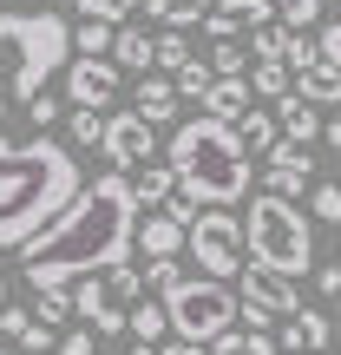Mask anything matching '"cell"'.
<instances>
[{"mask_svg": "<svg viewBox=\"0 0 341 355\" xmlns=\"http://www.w3.org/2000/svg\"><path fill=\"white\" fill-rule=\"evenodd\" d=\"M105 296H112V309H131V303H145V270L138 263H118V270H105Z\"/></svg>", "mask_w": 341, "mask_h": 355, "instance_id": "22", "label": "cell"}, {"mask_svg": "<svg viewBox=\"0 0 341 355\" xmlns=\"http://www.w3.org/2000/svg\"><path fill=\"white\" fill-rule=\"evenodd\" d=\"M73 66V20L53 7H13L0 13V119L13 105L33 112V99L46 92V79Z\"/></svg>", "mask_w": 341, "mask_h": 355, "instance_id": "3", "label": "cell"}, {"mask_svg": "<svg viewBox=\"0 0 341 355\" xmlns=\"http://www.w3.org/2000/svg\"><path fill=\"white\" fill-rule=\"evenodd\" d=\"M322 53H315V40L308 33H282V66H295V73H308Z\"/></svg>", "mask_w": 341, "mask_h": 355, "instance_id": "31", "label": "cell"}, {"mask_svg": "<svg viewBox=\"0 0 341 355\" xmlns=\"http://www.w3.org/2000/svg\"><path fill=\"white\" fill-rule=\"evenodd\" d=\"M131 112H138L151 132H158V125H171V119H177V86H171V79H145L138 99H131Z\"/></svg>", "mask_w": 341, "mask_h": 355, "instance_id": "15", "label": "cell"}, {"mask_svg": "<svg viewBox=\"0 0 341 355\" xmlns=\"http://www.w3.org/2000/svg\"><path fill=\"white\" fill-rule=\"evenodd\" d=\"M276 132H282L289 145H302V152H308V145L322 139V119H315V105H302V99L289 92V99H276Z\"/></svg>", "mask_w": 341, "mask_h": 355, "instance_id": "14", "label": "cell"}, {"mask_svg": "<svg viewBox=\"0 0 341 355\" xmlns=\"http://www.w3.org/2000/svg\"><path fill=\"white\" fill-rule=\"evenodd\" d=\"M0 355H20V349H0Z\"/></svg>", "mask_w": 341, "mask_h": 355, "instance_id": "47", "label": "cell"}, {"mask_svg": "<svg viewBox=\"0 0 341 355\" xmlns=\"http://www.w3.org/2000/svg\"><path fill=\"white\" fill-rule=\"evenodd\" d=\"M131 198H138V211H165V204L177 198V171H171V165H138Z\"/></svg>", "mask_w": 341, "mask_h": 355, "instance_id": "16", "label": "cell"}, {"mask_svg": "<svg viewBox=\"0 0 341 355\" xmlns=\"http://www.w3.org/2000/svg\"><path fill=\"white\" fill-rule=\"evenodd\" d=\"M66 309H73V290H46V296H39V309H33V322H46V329H53Z\"/></svg>", "mask_w": 341, "mask_h": 355, "instance_id": "32", "label": "cell"}, {"mask_svg": "<svg viewBox=\"0 0 341 355\" xmlns=\"http://www.w3.org/2000/svg\"><path fill=\"white\" fill-rule=\"evenodd\" d=\"M315 290H322V296H341V263H322V270H315Z\"/></svg>", "mask_w": 341, "mask_h": 355, "instance_id": "39", "label": "cell"}, {"mask_svg": "<svg viewBox=\"0 0 341 355\" xmlns=\"http://www.w3.org/2000/svg\"><path fill=\"white\" fill-rule=\"evenodd\" d=\"M322 139H329L335 152H341V119H329V125H322Z\"/></svg>", "mask_w": 341, "mask_h": 355, "instance_id": "43", "label": "cell"}, {"mask_svg": "<svg viewBox=\"0 0 341 355\" xmlns=\"http://www.w3.org/2000/svg\"><path fill=\"white\" fill-rule=\"evenodd\" d=\"M237 316L250 322V329H276V322H289V316H302V296H295V283H276V277H263V270H250L243 263V296H237Z\"/></svg>", "mask_w": 341, "mask_h": 355, "instance_id": "8", "label": "cell"}, {"mask_svg": "<svg viewBox=\"0 0 341 355\" xmlns=\"http://www.w3.org/2000/svg\"><path fill=\"white\" fill-rule=\"evenodd\" d=\"M322 20V0H276V26L282 33H308Z\"/></svg>", "mask_w": 341, "mask_h": 355, "instance_id": "27", "label": "cell"}, {"mask_svg": "<svg viewBox=\"0 0 341 355\" xmlns=\"http://www.w3.org/2000/svg\"><path fill=\"white\" fill-rule=\"evenodd\" d=\"M295 99H302V105H341V73L315 60L308 73H295Z\"/></svg>", "mask_w": 341, "mask_h": 355, "instance_id": "19", "label": "cell"}, {"mask_svg": "<svg viewBox=\"0 0 341 355\" xmlns=\"http://www.w3.org/2000/svg\"><path fill=\"white\" fill-rule=\"evenodd\" d=\"M66 112H73V105H66ZM66 139H73V158H79L86 145L105 139V119H99V112H73V119H66Z\"/></svg>", "mask_w": 341, "mask_h": 355, "instance_id": "29", "label": "cell"}, {"mask_svg": "<svg viewBox=\"0 0 341 355\" xmlns=\"http://www.w3.org/2000/svg\"><path fill=\"white\" fill-rule=\"evenodd\" d=\"M329 322H335V336H341V303H335V309H329Z\"/></svg>", "mask_w": 341, "mask_h": 355, "instance_id": "44", "label": "cell"}, {"mask_svg": "<svg viewBox=\"0 0 341 355\" xmlns=\"http://www.w3.org/2000/svg\"><path fill=\"white\" fill-rule=\"evenodd\" d=\"M315 217L322 224H341V184H315Z\"/></svg>", "mask_w": 341, "mask_h": 355, "instance_id": "33", "label": "cell"}, {"mask_svg": "<svg viewBox=\"0 0 341 355\" xmlns=\"http://www.w3.org/2000/svg\"><path fill=\"white\" fill-rule=\"evenodd\" d=\"M105 7H112V26H118V20H125L131 7H145V0H105Z\"/></svg>", "mask_w": 341, "mask_h": 355, "instance_id": "41", "label": "cell"}, {"mask_svg": "<svg viewBox=\"0 0 341 355\" xmlns=\"http://www.w3.org/2000/svg\"><path fill=\"white\" fill-rule=\"evenodd\" d=\"M105 158L118 165V178H131L138 165H151V125H145L138 112H118V119H105Z\"/></svg>", "mask_w": 341, "mask_h": 355, "instance_id": "10", "label": "cell"}, {"mask_svg": "<svg viewBox=\"0 0 341 355\" xmlns=\"http://www.w3.org/2000/svg\"><path fill=\"white\" fill-rule=\"evenodd\" d=\"M184 250H190V263H203V277H210V283L243 277V217L197 211V224L184 230Z\"/></svg>", "mask_w": 341, "mask_h": 355, "instance_id": "7", "label": "cell"}, {"mask_svg": "<svg viewBox=\"0 0 341 355\" xmlns=\"http://www.w3.org/2000/svg\"><path fill=\"white\" fill-rule=\"evenodd\" d=\"M79 158L59 139H7L0 132V250H26L66 204L79 198Z\"/></svg>", "mask_w": 341, "mask_h": 355, "instance_id": "2", "label": "cell"}, {"mask_svg": "<svg viewBox=\"0 0 341 355\" xmlns=\"http://www.w3.org/2000/svg\"><path fill=\"white\" fill-rule=\"evenodd\" d=\"M125 355H158V349H138V343H131V349H125Z\"/></svg>", "mask_w": 341, "mask_h": 355, "instance_id": "45", "label": "cell"}, {"mask_svg": "<svg viewBox=\"0 0 341 355\" xmlns=\"http://www.w3.org/2000/svg\"><path fill=\"white\" fill-rule=\"evenodd\" d=\"M118 99V66L112 60H73L66 66V105L73 112H99Z\"/></svg>", "mask_w": 341, "mask_h": 355, "instance_id": "9", "label": "cell"}, {"mask_svg": "<svg viewBox=\"0 0 341 355\" xmlns=\"http://www.w3.org/2000/svg\"><path fill=\"white\" fill-rule=\"evenodd\" d=\"M145 7H151V20L165 26V33H184V26L210 20V7H216V0H145Z\"/></svg>", "mask_w": 341, "mask_h": 355, "instance_id": "20", "label": "cell"}, {"mask_svg": "<svg viewBox=\"0 0 341 355\" xmlns=\"http://www.w3.org/2000/svg\"><path fill=\"white\" fill-rule=\"evenodd\" d=\"M0 309H7V277H0Z\"/></svg>", "mask_w": 341, "mask_h": 355, "instance_id": "46", "label": "cell"}, {"mask_svg": "<svg viewBox=\"0 0 341 355\" xmlns=\"http://www.w3.org/2000/svg\"><path fill=\"white\" fill-rule=\"evenodd\" d=\"M315 53H322V66H335V73H341V26L315 33Z\"/></svg>", "mask_w": 341, "mask_h": 355, "instance_id": "36", "label": "cell"}, {"mask_svg": "<svg viewBox=\"0 0 341 355\" xmlns=\"http://www.w3.org/2000/svg\"><path fill=\"white\" fill-rule=\"evenodd\" d=\"M165 165L177 171V191L190 204H237L250 191V152L237 145L230 125H210V119H190V125L171 132V152Z\"/></svg>", "mask_w": 341, "mask_h": 355, "instance_id": "4", "label": "cell"}, {"mask_svg": "<svg viewBox=\"0 0 341 355\" xmlns=\"http://www.w3.org/2000/svg\"><path fill=\"white\" fill-rule=\"evenodd\" d=\"M125 329L138 336V349H165V336H171L165 303H151V296H145V303H131V309H125Z\"/></svg>", "mask_w": 341, "mask_h": 355, "instance_id": "18", "label": "cell"}, {"mask_svg": "<svg viewBox=\"0 0 341 355\" xmlns=\"http://www.w3.org/2000/svg\"><path fill=\"white\" fill-rule=\"evenodd\" d=\"M112 40H118V26H99V20H79V26H73V53H79V60L112 53Z\"/></svg>", "mask_w": 341, "mask_h": 355, "instance_id": "25", "label": "cell"}, {"mask_svg": "<svg viewBox=\"0 0 341 355\" xmlns=\"http://www.w3.org/2000/svg\"><path fill=\"white\" fill-rule=\"evenodd\" d=\"M243 250L256 257L250 270H263V277H276V283H295V277L315 270V230H308V217L295 211V204L256 191V204L243 211Z\"/></svg>", "mask_w": 341, "mask_h": 355, "instance_id": "5", "label": "cell"}, {"mask_svg": "<svg viewBox=\"0 0 341 355\" xmlns=\"http://www.w3.org/2000/svg\"><path fill=\"white\" fill-rule=\"evenodd\" d=\"M158 355H210V349H190V343H165Z\"/></svg>", "mask_w": 341, "mask_h": 355, "instance_id": "42", "label": "cell"}, {"mask_svg": "<svg viewBox=\"0 0 341 355\" xmlns=\"http://www.w3.org/2000/svg\"><path fill=\"white\" fill-rule=\"evenodd\" d=\"M184 60H197V53L184 46V33H158V40H151V66H165V73H177Z\"/></svg>", "mask_w": 341, "mask_h": 355, "instance_id": "30", "label": "cell"}, {"mask_svg": "<svg viewBox=\"0 0 341 355\" xmlns=\"http://www.w3.org/2000/svg\"><path fill=\"white\" fill-rule=\"evenodd\" d=\"M26 329H33V309H13V303L0 309V336H13V343H20Z\"/></svg>", "mask_w": 341, "mask_h": 355, "instance_id": "35", "label": "cell"}, {"mask_svg": "<svg viewBox=\"0 0 341 355\" xmlns=\"http://www.w3.org/2000/svg\"><path fill=\"white\" fill-rule=\"evenodd\" d=\"M210 79H243V66H250V46L243 40H210Z\"/></svg>", "mask_w": 341, "mask_h": 355, "instance_id": "23", "label": "cell"}, {"mask_svg": "<svg viewBox=\"0 0 341 355\" xmlns=\"http://www.w3.org/2000/svg\"><path fill=\"white\" fill-rule=\"evenodd\" d=\"M250 105H256L250 79H216V86L203 92V119H210V125H230V132L243 125V112H250Z\"/></svg>", "mask_w": 341, "mask_h": 355, "instance_id": "11", "label": "cell"}, {"mask_svg": "<svg viewBox=\"0 0 341 355\" xmlns=\"http://www.w3.org/2000/svg\"><path fill=\"white\" fill-rule=\"evenodd\" d=\"M276 139H282V132H276V112L250 105V112H243V125H237V145H243L250 158H269V152H276Z\"/></svg>", "mask_w": 341, "mask_h": 355, "instance_id": "17", "label": "cell"}, {"mask_svg": "<svg viewBox=\"0 0 341 355\" xmlns=\"http://www.w3.org/2000/svg\"><path fill=\"white\" fill-rule=\"evenodd\" d=\"M145 250V263H177V257H184V224H171L165 211H151L138 224V237H131Z\"/></svg>", "mask_w": 341, "mask_h": 355, "instance_id": "12", "label": "cell"}, {"mask_svg": "<svg viewBox=\"0 0 341 355\" xmlns=\"http://www.w3.org/2000/svg\"><path fill=\"white\" fill-rule=\"evenodd\" d=\"M165 322L177 343L190 349H210L230 336V322H237V296H230V283H210V277H184L177 290L165 296Z\"/></svg>", "mask_w": 341, "mask_h": 355, "instance_id": "6", "label": "cell"}, {"mask_svg": "<svg viewBox=\"0 0 341 355\" xmlns=\"http://www.w3.org/2000/svg\"><path fill=\"white\" fill-rule=\"evenodd\" d=\"M112 66H118V73H151V33H138V26H118V40H112Z\"/></svg>", "mask_w": 341, "mask_h": 355, "instance_id": "21", "label": "cell"}, {"mask_svg": "<svg viewBox=\"0 0 341 355\" xmlns=\"http://www.w3.org/2000/svg\"><path fill=\"white\" fill-rule=\"evenodd\" d=\"M131 237H138L131 178L105 171V178H92V184H79V198L20 250L26 283L46 296V290H73V283H86V277H105V270H118L131 257Z\"/></svg>", "mask_w": 341, "mask_h": 355, "instance_id": "1", "label": "cell"}, {"mask_svg": "<svg viewBox=\"0 0 341 355\" xmlns=\"http://www.w3.org/2000/svg\"><path fill=\"white\" fill-rule=\"evenodd\" d=\"M59 355H99V336H92V329H73L59 343Z\"/></svg>", "mask_w": 341, "mask_h": 355, "instance_id": "38", "label": "cell"}, {"mask_svg": "<svg viewBox=\"0 0 341 355\" xmlns=\"http://www.w3.org/2000/svg\"><path fill=\"white\" fill-rule=\"evenodd\" d=\"M335 336L329 316H315V309H302V316H289V329H282V355H322Z\"/></svg>", "mask_w": 341, "mask_h": 355, "instance_id": "13", "label": "cell"}, {"mask_svg": "<svg viewBox=\"0 0 341 355\" xmlns=\"http://www.w3.org/2000/svg\"><path fill=\"white\" fill-rule=\"evenodd\" d=\"M171 86H177V105H184V99H203L216 79H210V66H203V60H184V66L171 73Z\"/></svg>", "mask_w": 341, "mask_h": 355, "instance_id": "26", "label": "cell"}, {"mask_svg": "<svg viewBox=\"0 0 341 355\" xmlns=\"http://www.w3.org/2000/svg\"><path fill=\"white\" fill-rule=\"evenodd\" d=\"M250 92H263V99H289V66H282V60H256Z\"/></svg>", "mask_w": 341, "mask_h": 355, "instance_id": "28", "label": "cell"}, {"mask_svg": "<svg viewBox=\"0 0 341 355\" xmlns=\"http://www.w3.org/2000/svg\"><path fill=\"white\" fill-rule=\"evenodd\" d=\"M46 349H53V329H46V322H33V329L20 336V355H46Z\"/></svg>", "mask_w": 341, "mask_h": 355, "instance_id": "37", "label": "cell"}, {"mask_svg": "<svg viewBox=\"0 0 341 355\" xmlns=\"http://www.w3.org/2000/svg\"><path fill=\"white\" fill-rule=\"evenodd\" d=\"M210 355H276V336H263V329H230L223 343H210Z\"/></svg>", "mask_w": 341, "mask_h": 355, "instance_id": "24", "label": "cell"}, {"mask_svg": "<svg viewBox=\"0 0 341 355\" xmlns=\"http://www.w3.org/2000/svg\"><path fill=\"white\" fill-rule=\"evenodd\" d=\"M59 112H66V105H53L46 92H39V99H33V125H39V132H46V125H53V119H59Z\"/></svg>", "mask_w": 341, "mask_h": 355, "instance_id": "40", "label": "cell"}, {"mask_svg": "<svg viewBox=\"0 0 341 355\" xmlns=\"http://www.w3.org/2000/svg\"><path fill=\"white\" fill-rule=\"evenodd\" d=\"M145 283H151V290H177V283H184V270H177V263H145Z\"/></svg>", "mask_w": 341, "mask_h": 355, "instance_id": "34", "label": "cell"}]
</instances>
